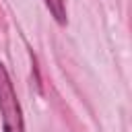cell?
<instances>
[{
	"label": "cell",
	"mask_w": 132,
	"mask_h": 132,
	"mask_svg": "<svg viewBox=\"0 0 132 132\" xmlns=\"http://www.w3.org/2000/svg\"><path fill=\"white\" fill-rule=\"evenodd\" d=\"M0 116L4 132H25L23 111L4 64H0Z\"/></svg>",
	"instance_id": "obj_1"
},
{
	"label": "cell",
	"mask_w": 132,
	"mask_h": 132,
	"mask_svg": "<svg viewBox=\"0 0 132 132\" xmlns=\"http://www.w3.org/2000/svg\"><path fill=\"white\" fill-rule=\"evenodd\" d=\"M43 2H45V6H47L50 14H52L60 25H64V23H66V6H64V0H43Z\"/></svg>",
	"instance_id": "obj_2"
}]
</instances>
